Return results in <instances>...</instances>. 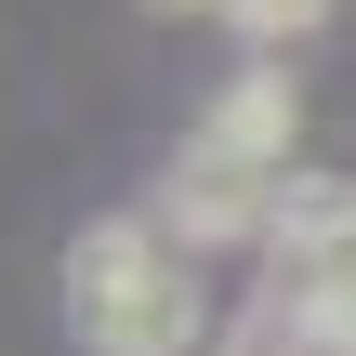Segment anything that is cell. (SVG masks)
<instances>
[{"label": "cell", "instance_id": "cell-5", "mask_svg": "<svg viewBox=\"0 0 356 356\" xmlns=\"http://www.w3.org/2000/svg\"><path fill=\"white\" fill-rule=\"evenodd\" d=\"M159 13H238V0H159Z\"/></svg>", "mask_w": 356, "mask_h": 356}, {"label": "cell", "instance_id": "cell-3", "mask_svg": "<svg viewBox=\"0 0 356 356\" xmlns=\"http://www.w3.org/2000/svg\"><path fill=\"white\" fill-rule=\"evenodd\" d=\"M291 66H238L225 92H211V119L185 132V159H225V172H264V185H291Z\"/></svg>", "mask_w": 356, "mask_h": 356}, {"label": "cell", "instance_id": "cell-2", "mask_svg": "<svg viewBox=\"0 0 356 356\" xmlns=\"http://www.w3.org/2000/svg\"><path fill=\"white\" fill-rule=\"evenodd\" d=\"M277 198H291V185H264V172L172 159V185H159V238L198 264V251H225V238H277Z\"/></svg>", "mask_w": 356, "mask_h": 356}, {"label": "cell", "instance_id": "cell-4", "mask_svg": "<svg viewBox=\"0 0 356 356\" xmlns=\"http://www.w3.org/2000/svg\"><path fill=\"white\" fill-rule=\"evenodd\" d=\"M225 26H238V40H251V53H264V66H277V53H291V40H317V26H330V0H238V13H225Z\"/></svg>", "mask_w": 356, "mask_h": 356}, {"label": "cell", "instance_id": "cell-1", "mask_svg": "<svg viewBox=\"0 0 356 356\" xmlns=\"http://www.w3.org/2000/svg\"><path fill=\"white\" fill-rule=\"evenodd\" d=\"M66 304H79V343L92 356H198L211 343L198 264L159 238V211H106V225L66 251Z\"/></svg>", "mask_w": 356, "mask_h": 356}]
</instances>
